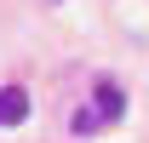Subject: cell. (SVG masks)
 Masks as SVG:
<instances>
[{
	"mask_svg": "<svg viewBox=\"0 0 149 143\" xmlns=\"http://www.w3.org/2000/svg\"><path fill=\"white\" fill-rule=\"evenodd\" d=\"M29 115V92L23 86H0V126H17Z\"/></svg>",
	"mask_w": 149,
	"mask_h": 143,
	"instance_id": "obj_1",
	"label": "cell"
},
{
	"mask_svg": "<svg viewBox=\"0 0 149 143\" xmlns=\"http://www.w3.org/2000/svg\"><path fill=\"white\" fill-rule=\"evenodd\" d=\"M92 97H97V115H103V120H120L126 97H120V86H115V80H97V86H92Z\"/></svg>",
	"mask_w": 149,
	"mask_h": 143,
	"instance_id": "obj_2",
	"label": "cell"
},
{
	"mask_svg": "<svg viewBox=\"0 0 149 143\" xmlns=\"http://www.w3.org/2000/svg\"><path fill=\"white\" fill-rule=\"evenodd\" d=\"M69 126L80 132V137H92L97 126H103V115H97V109H74V115H69Z\"/></svg>",
	"mask_w": 149,
	"mask_h": 143,
	"instance_id": "obj_3",
	"label": "cell"
},
{
	"mask_svg": "<svg viewBox=\"0 0 149 143\" xmlns=\"http://www.w3.org/2000/svg\"><path fill=\"white\" fill-rule=\"evenodd\" d=\"M46 6H57V0H46Z\"/></svg>",
	"mask_w": 149,
	"mask_h": 143,
	"instance_id": "obj_4",
	"label": "cell"
}]
</instances>
